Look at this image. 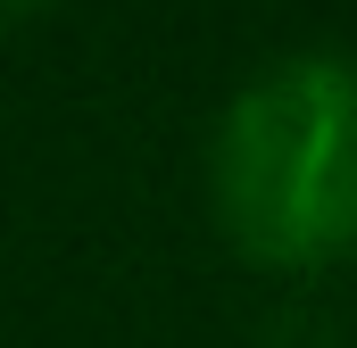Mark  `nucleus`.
I'll use <instances>...</instances> for the list:
<instances>
[{
    "label": "nucleus",
    "instance_id": "nucleus-2",
    "mask_svg": "<svg viewBox=\"0 0 357 348\" xmlns=\"http://www.w3.org/2000/svg\"><path fill=\"white\" fill-rule=\"evenodd\" d=\"M33 8H50V0H0V25H17V17H33Z\"/></svg>",
    "mask_w": 357,
    "mask_h": 348
},
{
    "label": "nucleus",
    "instance_id": "nucleus-1",
    "mask_svg": "<svg viewBox=\"0 0 357 348\" xmlns=\"http://www.w3.org/2000/svg\"><path fill=\"white\" fill-rule=\"evenodd\" d=\"M208 207L266 274L357 258V58L282 50L225 100L208 141Z\"/></svg>",
    "mask_w": 357,
    "mask_h": 348
}]
</instances>
